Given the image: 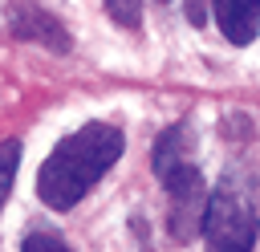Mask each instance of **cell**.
I'll use <instances>...</instances> for the list:
<instances>
[{
    "label": "cell",
    "mask_w": 260,
    "mask_h": 252,
    "mask_svg": "<svg viewBox=\"0 0 260 252\" xmlns=\"http://www.w3.org/2000/svg\"><path fill=\"white\" fill-rule=\"evenodd\" d=\"M118 154H122V130H114L106 122H89L53 146V154L45 159V167L37 175V195L49 207L69 211L118 163Z\"/></svg>",
    "instance_id": "obj_1"
},
{
    "label": "cell",
    "mask_w": 260,
    "mask_h": 252,
    "mask_svg": "<svg viewBox=\"0 0 260 252\" xmlns=\"http://www.w3.org/2000/svg\"><path fill=\"white\" fill-rule=\"evenodd\" d=\"M154 175L171 191V232H175V240H191L203 228L207 191H203V175H199L187 126H171V130L158 134V142H154Z\"/></svg>",
    "instance_id": "obj_2"
},
{
    "label": "cell",
    "mask_w": 260,
    "mask_h": 252,
    "mask_svg": "<svg viewBox=\"0 0 260 252\" xmlns=\"http://www.w3.org/2000/svg\"><path fill=\"white\" fill-rule=\"evenodd\" d=\"M260 232V203L244 175H223L219 187L207 195L203 236L207 252H252Z\"/></svg>",
    "instance_id": "obj_3"
},
{
    "label": "cell",
    "mask_w": 260,
    "mask_h": 252,
    "mask_svg": "<svg viewBox=\"0 0 260 252\" xmlns=\"http://www.w3.org/2000/svg\"><path fill=\"white\" fill-rule=\"evenodd\" d=\"M8 28H12L20 41H37V45H45V49H53V53H65V49H69V28H65L53 12L37 8L32 0H16V4L8 8Z\"/></svg>",
    "instance_id": "obj_4"
},
{
    "label": "cell",
    "mask_w": 260,
    "mask_h": 252,
    "mask_svg": "<svg viewBox=\"0 0 260 252\" xmlns=\"http://www.w3.org/2000/svg\"><path fill=\"white\" fill-rule=\"evenodd\" d=\"M219 33L232 45H252L260 33V0H211Z\"/></svg>",
    "instance_id": "obj_5"
},
{
    "label": "cell",
    "mask_w": 260,
    "mask_h": 252,
    "mask_svg": "<svg viewBox=\"0 0 260 252\" xmlns=\"http://www.w3.org/2000/svg\"><path fill=\"white\" fill-rule=\"evenodd\" d=\"M16 167H20V142H16V138H4V142H0V207L8 203Z\"/></svg>",
    "instance_id": "obj_6"
},
{
    "label": "cell",
    "mask_w": 260,
    "mask_h": 252,
    "mask_svg": "<svg viewBox=\"0 0 260 252\" xmlns=\"http://www.w3.org/2000/svg\"><path fill=\"white\" fill-rule=\"evenodd\" d=\"M106 12H110L122 28H138V24H142V4H138V0H106Z\"/></svg>",
    "instance_id": "obj_7"
},
{
    "label": "cell",
    "mask_w": 260,
    "mask_h": 252,
    "mask_svg": "<svg viewBox=\"0 0 260 252\" xmlns=\"http://www.w3.org/2000/svg\"><path fill=\"white\" fill-rule=\"evenodd\" d=\"M20 252H69V248L57 236H49V232H28L24 244H20Z\"/></svg>",
    "instance_id": "obj_8"
}]
</instances>
